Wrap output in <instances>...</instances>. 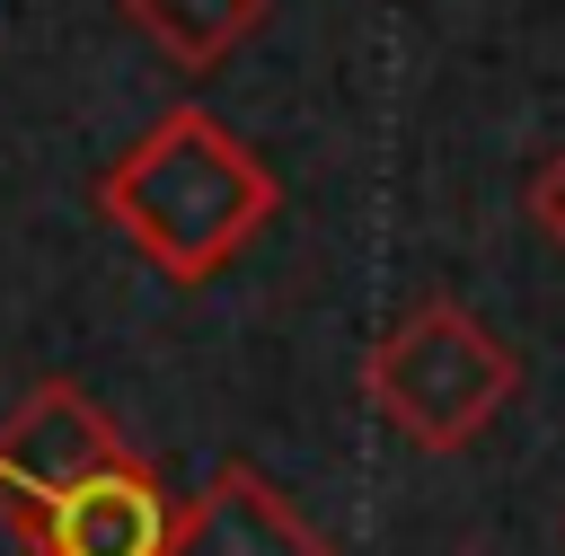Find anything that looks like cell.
Returning a JSON list of instances; mask_svg holds the SVG:
<instances>
[{
	"mask_svg": "<svg viewBox=\"0 0 565 556\" xmlns=\"http://www.w3.org/2000/svg\"><path fill=\"white\" fill-rule=\"evenodd\" d=\"M371 406L397 424V441L450 459L468 450L512 397H521V353L503 335H486L459 300H415L362 362Z\"/></svg>",
	"mask_w": 565,
	"mask_h": 556,
	"instance_id": "2",
	"label": "cell"
},
{
	"mask_svg": "<svg viewBox=\"0 0 565 556\" xmlns=\"http://www.w3.org/2000/svg\"><path fill=\"white\" fill-rule=\"evenodd\" d=\"M168 556H327V538L300 521V503L274 477L230 459V468H212L203 494H185Z\"/></svg>",
	"mask_w": 565,
	"mask_h": 556,
	"instance_id": "5",
	"label": "cell"
},
{
	"mask_svg": "<svg viewBox=\"0 0 565 556\" xmlns=\"http://www.w3.org/2000/svg\"><path fill=\"white\" fill-rule=\"evenodd\" d=\"M115 459H132V441L106 424V406L71 379H35L0 424V521L18 530L26 512H44L53 494H71Z\"/></svg>",
	"mask_w": 565,
	"mask_h": 556,
	"instance_id": "3",
	"label": "cell"
},
{
	"mask_svg": "<svg viewBox=\"0 0 565 556\" xmlns=\"http://www.w3.org/2000/svg\"><path fill=\"white\" fill-rule=\"evenodd\" d=\"M282 185L274 168L203 106H168L106 177H97V212L132 238V256H150L168 282H212L265 221H274Z\"/></svg>",
	"mask_w": 565,
	"mask_h": 556,
	"instance_id": "1",
	"label": "cell"
},
{
	"mask_svg": "<svg viewBox=\"0 0 565 556\" xmlns=\"http://www.w3.org/2000/svg\"><path fill=\"white\" fill-rule=\"evenodd\" d=\"M124 18H132L177 71H212V62H230V53L256 35L265 0H124Z\"/></svg>",
	"mask_w": 565,
	"mask_h": 556,
	"instance_id": "6",
	"label": "cell"
},
{
	"mask_svg": "<svg viewBox=\"0 0 565 556\" xmlns=\"http://www.w3.org/2000/svg\"><path fill=\"white\" fill-rule=\"evenodd\" d=\"M530 221H539V238L565 256V150H556V159L530 177Z\"/></svg>",
	"mask_w": 565,
	"mask_h": 556,
	"instance_id": "7",
	"label": "cell"
},
{
	"mask_svg": "<svg viewBox=\"0 0 565 556\" xmlns=\"http://www.w3.org/2000/svg\"><path fill=\"white\" fill-rule=\"evenodd\" d=\"M168 538H177V503L141 450L79 477L71 494H53L44 512L18 521L26 556H168Z\"/></svg>",
	"mask_w": 565,
	"mask_h": 556,
	"instance_id": "4",
	"label": "cell"
}]
</instances>
